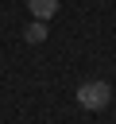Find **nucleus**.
I'll list each match as a JSON object with an SVG mask.
<instances>
[{
	"label": "nucleus",
	"instance_id": "obj_3",
	"mask_svg": "<svg viewBox=\"0 0 116 124\" xmlns=\"http://www.w3.org/2000/svg\"><path fill=\"white\" fill-rule=\"evenodd\" d=\"M23 39H27V43H46V23H43V19H31L27 31H23Z\"/></svg>",
	"mask_w": 116,
	"mask_h": 124
},
{
	"label": "nucleus",
	"instance_id": "obj_2",
	"mask_svg": "<svg viewBox=\"0 0 116 124\" xmlns=\"http://www.w3.org/2000/svg\"><path fill=\"white\" fill-rule=\"evenodd\" d=\"M27 8H31V16L43 19V23H50V19L58 16V0H27Z\"/></svg>",
	"mask_w": 116,
	"mask_h": 124
},
{
	"label": "nucleus",
	"instance_id": "obj_1",
	"mask_svg": "<svg viewBox=\"0 0 116 124\" xmlns=\"http://www.w3.org/2000/svg\"><path fill=\"white\" fill-rule=\"evenodd\" d=\"M77 105H81V108H89V112L108 108V105H112V85H108V81H101V78L81 81V85H77Z\"/></svg>",
	"mask_w": 116,
	"mask_h": 124
}]
</instances>
